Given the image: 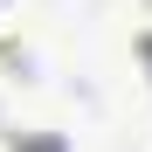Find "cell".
<instances>
[{
    "instance_id": "obj_1",
    "label": "cell",
    "mask_w": 152,
    "mask_h": 152,
    "mask_svg": "<svg viewBox=\"0 0 152 152\" xmlns=\"http://www.w3.org/2000/svg\"><path fill=\"white\" fill-rule=\"evenodd\" d=\"M7 7H14V0H0V21H7Z\"/></svg>"
}]
</instances>
